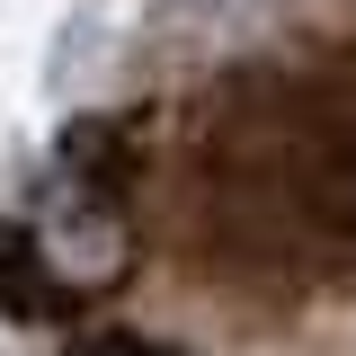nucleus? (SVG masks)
Returning <instances> with one entry per match:
<instances>
[{
    "instance_id": "nucleus-3",
    "label": "nucleus",
    "mask_w": 356,
    "mask_h": 356,
    "mask_svg": "<svg viewBox=\"0 0 356 356\" xmlns=\"http://www.w3.org/2000/svg\"><path fill=\"white\" fill-rule=\"evenodd\" d=\"M72 356H187L178 339H143V330H98V339H81Z\"/></svg>"
},
{
    "instance_id": "nucleus-2",
    "label": "nucleus",
    "mask_w": 356,
    "mask_h": 356,
    "mask_svg": "<svg viewBox=\"0 0 356 356\" xmlns=\"http://www.w3.org/2000/svg\"><path fill=\"white\" fill-rule=\"evenodd\" d=\"M134 178H143V143L134 116H81L54 152V187L27 214L36 250L54 259V276L81 294H116V276L134 259Z\"/></svg>"
},
{
    "instance_id": "nucleus-1",
    "label": "nucleus",
    "mask_w": 356,
    "mask_h": 356,
    "mask_svg": "<svg viewBox=\"0 0 356 356\" xmlns=\"http://www.w3.org/2000/svg\"><path fill=\"white\" fill-rule=\"evenodd\" d=\"M205 222L250 276H356V54L250 63L222 89Z\"/></svg>"
}]
</instances>
